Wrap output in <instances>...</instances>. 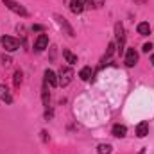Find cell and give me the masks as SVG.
<instances>
[{
    "label": "cell",
    "instance_id": "cell-13",
    "mask_svg": "<svg viewBox=\"0 0 154 154\" xmlns=\"http://www.w3.org/2000/svg\"><path fill=\"white\" fill-rule=\"evenodd\" d=\"M41 100H43V106L48 108L50 106V91H48V84L43 81V90H41Z\"/></svg>",
    "mask_w": 154,
    "mask_h": 154
},
{
    "label": "cell",
    "instance_id": "cell-8",
    "mask_svg": "<svg viewBox=\"0 0 154 154\" xmlns=\"http://www.w3.org/2000/svg\"><path fill=\"white\" fill-rule=\"evenodd\" d=\"M0 100L5 102V104H13V95H11V91L5 84H0Z\"/></svg>",
    "mask_w": 154,
    "mask_h": 154
},
{
    "label": "cell",
    "instance_id": "cell-23",
    "mask_svg": "<svg viewBox=\"0 0 154 154\" xmlns=\"http://www.w3.org/2000/svg\"><path fill=\"white\" fill-rule=\"evenodd\" d=\"M134 2H138V4H142V5H143V4H147V0H134Z\"/></svg>",
    "mask_w": 154,
    "mask_h": 154
},
{
    "label": "cell",
    "instance_id": "cell-11",
    "mask_svg": "<svg viewBox=\"0 0 154 154\" xmlns=\"http://www.w3.org/2000/svg\"><path fill=\"white\" fill-rule=\"evenodd\" d=\"M111 134H113L115 138H124V136L127 134V127L122 125V124H115L113 129H111Z\"/></svg>",
    "mask_w": 154,
    "mask_h": 154
},
{
    "label": "cell",
    "instance_id": "cell-9",
    "mask_svg": "<svg viewBox=\"0 0 154 154\" xmlns=\"http://www.w3.org/2000/svg\"><path fill=\"white\" fill-rule=\"evenodd\" d=\"M43 77H45V82H47L50 88L59 86V84H57V75H56L52 70H48V68H47V70H45V74H43Z\"/></svg>",
    "mask_w": 154,
    "mask_h": 154
},
{
    "label": "cell",
    "instance_id": "cell-22",
    "mask_svg": "<svg viewBox=\"0 0 154 154\" xmlns=\"http://www.w3.org/2000/svg\"><path fill=\"white\" fill-rule=\"evenodd\" d=\"M32 31H38V32H43V31H45V27H43V25H32Z\"/></svg>",
    "mask_w": 154,
    "mask_h": 154
},
{
    "label": "cell",
    "instance_id": "cell-2",
    "mask_svg": "<svg viewBox=\"0 0 154 154\" xmlns=\"http://www.w3.org/2000/svg\"><path fill=\"white\" fill-rule=\"evenodd\" d=\"M54 20H56V23L59 25V29H61V31H63V32H65L68 38H74V36H75V31H74V27L68 23V20H66L65 16H61V14H57V13H56V14H54Z\"/></svg>",
    "mask_w": 154,
    "mask_h": 154
},
{
    "label": "cell",
    "instance_id": "cell-5",
    "mask_svg": "<svg viewBox=\"0 0 154 154\" xmlns=\"http://www.w3.org/2000/svg\"><path fill=\"white\" fill-rule=\"evenodd\" d=\"M115 36H116V50L122 54L124 52V43H125V31L122 23H115Z\"/></svg>",
    "mask_w": 154,
    "mask_h": 154
},
{
    "label": "cell",
    "instance_id": "cell-4",
    "mask_svg": "<svg viewBox=\"0 0 154 154\" xmlns=\"http://www.w3.org/2000/svg\"><path fill=\"white\" fill-rule=\"evenodd\" d=\"M0 45L7 50V52H16L20 48V41L13 36H2L0 38Z\"/></svg>",
    "mask_w": 154,
    "mask_h": 154
},
{
    "label": "cell",
    "instance_id": "cell-24",
    "mask_svg": "<svg viewBox=\"0 0 154 154\" xmlns=\"http://www.w3.org/2000/svg\"><path fill=\"white\" fill-rule=\"evenodd\" d=\"M151 63H152V66H154V54H152V57H151Z\"/></svg>",
    "mask_w": 154,
    "mask_h": 154
},
{
    "label": "cell",
    "instance_id": "cell-15",
    "mask_svg": "<svg viewBox=\"0 0 154 154\" xmlns=\"http://www.w3.org/2000/svg\"><path fill=\"white\" fill-rule=\"evenodd\" d=\"M63 57H65V61H66L68 65H75L77 63V56L75 54H72L68 48H63Z\"/></svg>",
    "mask_w": 154,
    "mask_h": 154
},
{
    "label": "cell",
    "instance_id": "cell-10",
    "mask_svg": "<svg viewBox=\"0 0 154 154\" xmlns=\"http://www.w3.org/2000/svg\"><path fill=\"white\" fill-rule=\"evenodd\" d=\"M84 5H86V0H70V11L74 14H79L84 11Z\"/></svg>",
    "mask_w": 154,
    "mask_h": 154
},
{
    "label": "cell",
    "instance_id": "cell-12",
    "mask_svg": "<svg viewBox=\"0 0 154 154\" xmlns=\"http://www.w3.org/2000/svg\"><path fill=\"white\" fill-rule=\"evenodd\" d=\"M149 134V122H140L136 125V136L138 138H145Z\"/></svg>",
    "mask_w": 154,
    "mask_h": 154
},
{
    "label": "cell",
    "instance_id": "cell-7",
    "mask_svg": "<svg viewBox=\"0 0 154 154\" xmlns=\"http://www.w3.org/2000/svg\"><path fill=\"white\" fill-rule=\"evenodd\" d=\"M136 63H138V52L134 48H127V52H125V65L127 66H134Z\"/></svg>",
    "mask_w": 154,
    "mask_h": 154
},
{
    "label": "cell",
    "instance_id": "cell-19",
    "mask_svg": "<svg viewBox=\"0 0 154 154\" xmlns=\"http://www.w3.org/2000/svg\"><path fill=\"white\" fill-rule=\"evenodd\" d=\"M115 48H116V43H115V41H111V43L108 45V50H106V59L113 56V52H115Z\"/></svg>",
    "mask_w": 154,
    "mask_h": 154
},
{
    "label": "cell",
    "instance_id": "cell-3",
    "mask_svg": "<svg viewBox=\"0 0 154 154\" xmlns=\"http://www.w3.org/2000/svg\"><path fill=\"white\" fill-rule=\"evenodd\" d=\"M72 77H74V72H72L70 66H61V70L57 74V84L65 88V86H68L72 82Z\"/></svg>",
    "mask_w": 154,
    "mask_h": 154
},
{
    "label": "cell",
    "instance_id": "cell-6",
    "mask_svg": "<svg viewBox=\"0 0 154 154\" xmlns=\"http://www.w3.org/2000/svg\"><path fill=\"white\" fill-rule=\"evenodd\" d=\"M47 47H48V36L47 34H39L36 38V41H34V50L36 52H43Z\"/></svg>",
    "mask_w": 154,
    "mask_h": 154
},
{
    "label": "cell",
    "instance_id": "cell-1",
    "mask_svg": "<svg viewBox=\"0 0 154 154\" xmlns=\"http://www.w3.org/2000/svg\"><path fill=\"white\" fill-rule=\"evenodd\" d=\"M2 4H4L9 11H13L14 14L22 16V18H27V16H29V11H27L20 2H16V0H2Z\"/></svg>",
    "mask_w": 154,
    "mask_h": 154
},
{
    "label": "cell",
    "instance_id": "cell-16",
    "mask_svg": "<svg viewBox=\"0 0 154 154\" xmlns=\"http://www.w3.org/2000/svg\"><path fill=\"white\" fill-rule=\"evenodd\" d=\"M79 77H81L82 81H90V79L93 77V70H91V66H84V68L79 72Z\"/></svg>",
    "mask_w": 154,
    "mask_h": 154
},
{
    "label": "cell",
    "instance_id": "cell-18",
    "mask_svg": "<svg viewBox=\"0 0 154 154\" xmlns=\"http://www.w3.org/2000/svg\"><path fill=\"white\" fill-rule=\"evenodd\" d=\"M22 81H23V74H22V70H16V72H14V86L20 88Z\"/></svg>",
    "mask_w": 154,
    "mask_h": 154
},
{
    "label": "cell",
    "instance_id": "cell-20",
    "mask_svg": "<svg viewBox=\"0 0 154 154\" xmlns=\"http://www.w3.org/2000/svg\"><path fill=\"white\" fill-rule=\"evenodd\" d=\"M151 50H152V45H151V43H145V45L142 47V52H145V54H149Z\"/></svg>",
    "mask_w": 154,
    "mask_h": 154
},
{
    "label": "cell",
    "instance_id": "cell-17",
    "mask_svg": "<svg viewBox=\"0 0 154 154\" xmlns=\"http://www.w3.org/2000/svg\"><path fill=\"white\" fill-rule=\"evenodd\" d=\"M97 152L99 154H111L113 152V147H111L109 143H100V145L97 147Z\"/></svg>",
    "mask_w": 154,
    "mask_h": 154
},
{
    "label": "cell",
    "instance_id": "cell-21",
    "mask_svg": "<svg viewBox=\"0 0 154 154\" xmlns=\"http://www.w3.org/2000/svg\"><path fill=\"white\" fill-rule=\"evenodd\" d=\"M52 115H54V113H52V109H50V108H47V111H45V118H47V120H50Z\"/></svg>",
    "mask_w": 154,
    "mask_h": 154
},
{
    "label": "cell",
    "instance_id": "cell-14",
    "mask_svg": "<svg viewBox=\"0 0 154 154\" xmlns=\"http://www.w3.org/2000/svg\"><path fill=\"white\" fill-rule=\"evenodd\" d=\"M136 31H138L140 36H149V34H151V25H149L147 22H140L138 27H136Z\"/></svg>",
    "mask_w": 154,
    "mask_h": 154
}]
</instances>
